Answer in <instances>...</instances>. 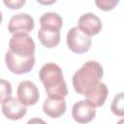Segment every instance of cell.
Returning a JSON list of instances; mask_svg holds the SVG:
<instances>
[{
  "mask_svg": "<svg viewBox=\"0 0 124 124\" xmlns=\"http://www.w3.org/2000/svg\"><path fill=\"white\" fill-rule=\"evenodd\" d=\"M104 75L102 65L95 61L89 60L85 62L73 76V86L77 93L86 95L90 92L99 82Z\"/></svg>",
  "mask_w": 124,
  "mask_h": 124,
  "instance_id": "cell-1",
  "label": "cell"
},
{
  "mask_svg": "<svg viewBox=\"0 0 124 124\" xmlns=\"http://www.w3.org/2000/svg\"><path fill=\"white\" fill-rule=\"evenodd\" d=\"M39 78L48 97L64 99L68 95V87L63 78V72L57 64H45L39 72Z\"/></svg>",
  "mask_w": 124,
  "mask_h": 124,
  "instance_id": "cell-2",
  "label": "cell"
},
{
  "mask_svg": "<svg viewBox=\"0 0 124 124\" xmlns=\"http://www.w3.org/2000/svg\"><path fill=\"white\" fill-rule=\"evenodd\" d=\"M9 50L18 57L28 58L35 53V43L27 33L16 32L9 42Z\"/></svg>",
  "mask_w": 124,
  "mask_h": 124,
  "instance_id": "cell-3",
  "label": "cell"
},
{
  "mask_svg": "<svg viewBox=\"0 0 124 124\" xmlns=\"http://www.w3.org/2000/svg\"><path fill=\"white\" fill-rule=\"evenodd\" d=\"M68 47L75 53H84L91 46V37L84 34L78 26L72 27L67 33Z\"/></svg>",
  "mask_w": 124,
  "mask_h": 124,
  "instance_id": "cell-4",
  "label": "cell"
},
{
  "mask_svg": "<svg viewBox=\"0 0 124 124\" xmlns=\"http://www.w3.org/2000/svg\"><path fill=\"white\" fill-rule=\"evenodd\" d=\"M5 62L8 69L12 73L16 75L26 74L29 73L35 65V55L28 58H21L8 50L5 55Z\"/></svg>",
  "mask_w": 124,
  "mask_h": 124,
  "instance_id": "cell-5",
  "label": "cell"
},
{
  "mask_svg": "<svg viewBox=\"0 0 124 124\" xmlns=\"http://www.w3.org/2000/svg\"><path fill=\"white\" fill-rule=\"evenodd\" d=\"M96 115V107L87 99L77 102L72 108L74 120L80 124H86L93 120Z\"/></svg>",
  "mask_w": 124,
  "mask_h": 124,
  "instance_id": "cell-6",
  "label": "cell"
},
{
  "mask_svg": "<svg viewBox=\"0 0 124 124\" xmlns=\"http://www.w3.org/2000/svg\"><path fill=\"white\" fill-rule=\"evenodd\" d=\"M17 99L24 106H32L35 105L40 98L39 90L34 82L30 80L20 81L17 86Z\"/></svg>",
  "mask_w": 124,
  "mask_h": 124,
  "instance_id": "cell-7",
  "label": "cell"
},
{
  "mask_svg": "<svg viewBox=\"0 0 124 124\" xmlns=\"http://www.w3.org/2000/svg\"><path fill=\"white\" fill-rule=\"evenodd\" d=\"M34 26L35 22L33 17L26 13H20L11 17L8 24V30L13 34L16 32L28 33L34 29Z\"/></svg>",
  "mask_w": 124,
  "mask_h": 124,
  "instance_id": "cell-8",
  "label": "cell"
},
{
  "mask_svg": "<svg viewBox=\"0 0 124 124\" xmlns=\"http://www.w3.org/2000/svg\"><path fill=\"white\" fill-rule=\"evenodd\" d=\"M1 110L7 118L11 120H18L26 114L27 108L18 99L10 97L2 103Z\"/></svg>",
  "mask_w": 124,
  "mask_h": 124,
  "instance_id": "cell-9",
  "label": "cell"
},
{
  "mask_svg": "<svg viewBox=\"0 0 124 124\" xmlns=\"http://www.w3.org/2000/svg\"><path fill=\"white\" fill-rule=\"evenodd\" d=\"M78 27L84 34L91 37L93 35H97L101 31L102 21L95 14L86 13L79 17Z\"/></svg>",
  "mask_w": 124,
  "mask_h": 124,
  "instance_id": "cell-10",
  "label": "cell"
},
{
  "mask_svg": "<svg viewBox=\"0 0 124 124\" xmlns=\"http://www.w3.org/2000/svg\"><path fill=\"white\" fill-rule=\"evenodd\" d=\"M44 112L52 118L60 117L66 111V102L63 98L47 97L43 105Z\"/></svg>",
  "mask_w": 124,
  "mask_h": 124,
  "instance_id": "cell-11",
  "label": "cell"
},
{
  "mask_svg": "<svg viewBox=\"0 0 124 124\" xmlns=\"http://www.w3.org/2000/svg\"><path fill=\"white\" fill-rule=\"evenodd\" d=\"M38 38L41 44L48 48L56 46L60 42V31L49 29V28H43L41 27L38 31Z\"/></svg>",
  "mask_w": 124,
  "mask_h": 124,
  "instance_id": "cell-12",
  "label": "cell"
},
{
  "mask_svg": "<svg viewBox=\"0 0 124 124\" xmlns=\"http://www.w3.org/2000/svg\"><path fill=\"white\" fill-rule=\"evenodd\" d=\"M108 94V90L107 85L104 82H99L90 92H88L85 95V97L97 108V107H102L105 104Z\"/></svg>",
  "mask_w": 124,
  "mask_h": 124,
  "instance_id": "cell-13",
  "label": "cell"
},
{
  "mask_svg": "<svg viewBox=\"0 0 124 124\" xmlns=\"http://www.w3.org/2000/svg\"><path fill=\"white\" fill-rule=\"evenodd\" d=\"M40 23L41 27L43 28H49L60 31V28L63 24V20L57 13L47 12L43 14V16L40 17Z\"/></svg>",
  "mask_w": 124,
  "mask_h": 124,
  "instance_id": "cell-14",
  "label": "cell"
},
{
  "mask_svg": "<svg viewBox=\"0 0 124 124\" xmlns=\"http://www.w3.org/2000/svg\"><path fill=\"white\" fill-rule=\"evenodd\" d=\"M110 109L113 114L118 116H123L124 114V108H123V92L118 93L111 103Z\"/></svg>",
  "mask_w": 124,
  "mask_h": 124,
  "instance_id": "cell-15",
  "label": "cell"
},
{
  "mask_svg": "<svg viewBox=\"0 0 124 124\" xmlns=\"http://www.w3.org/2000/svg\"><path fill=\"white\" fill-rule=\"evenodd\" d=\"M12 95L11 83L3 78H0V103H3Z\"/></svg>",
  "mask_w": 124,
  "mask_h": 124,
  "instance_id": "cell-16",
  "label": "cell"
},
{
  "mask_svg": "<svg viewBox=\"0 0 124 124\" xmlns=\"http://www.w3.org/2000/svg\"><path fill=\"white\" fill-rule=\"evenodd\" d=\"M95 4L103 11H110L118 4V1L117 0H96Z\"/></svg>",
  "mask_w": 124,
  "mask_h": 124,
  "instance_id": "cell-17",
  "label": "cell"
},
{
  "mask_svg": "<svg viewBox=\"0 0 124 124\" xmlns=\"http://www.w3.org/2000/svg\"><path fill=\"white\" fill-rule=\"evenodd\" d=\"M4 4L10 9H19L25 4V0H4Z\"/></svg>",
  "mask_w": 124,
  "mask_h": 124,
  "instance_id": "cell-18",
  "label": "cell"
},
{
  "mask_svg": "<svg viewBox=\"0 0 124 124\" xmlns=\"http://www.w3.org/2000/svg\"><path fill=\"white\" fill-rule=\"evenodd\" d=\"M26 124H46V122L39 117H34V118H31L30 120H28Z\"/></svg>",
  "mask_w": 124,
  "mask_h": 124,
  "instance_id": "cell-19",
  "label": "cell"
},
{
  "mask_svg": "<svg viewBox=\"0 0 124 124\" xmlns=\"http://www.w3.org/2000/svg\"><path fill=\"white\" fill-rule=\"evenodd\" d=\"M2 19H3V16H2V13H1V11H0V23L2 22Z\"/></svg>",
  "mask_w": 124,
  "mask_h": 124,
  "instance_id": "cell-20",
  "label": "cell"
},
{
  "mask_svg": "<svg viewBox=\"0 0 124 124\" xmlns=\"http://www.w3.org/2000/svg\"><path fill=\"white\" fill-rule=\"evenodd\" d=\"M123 123H124V120H123V119H121L120 121H118V123H117V124H123Z\"/></svg>",
  "mask_w": 124,
  "mask_h": 124,
  "instance_id": "cell-21",
  "label": "cell"
}]
</instances>
